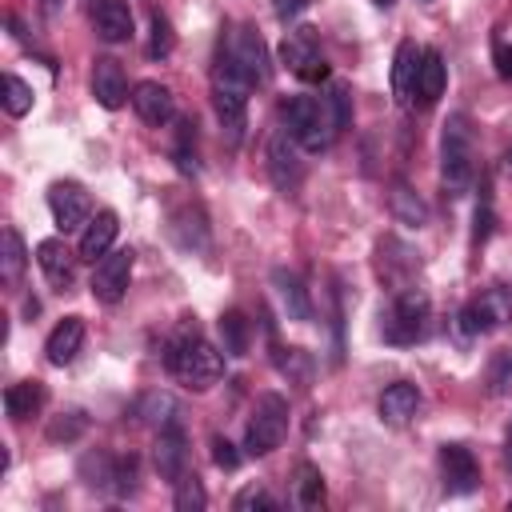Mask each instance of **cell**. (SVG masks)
<instances>
[{"mask_svg":"<svg viewBox=\"0 0 512 512\" xmlns=\"http://www.w3.org/2000/svg\"><path fill=\"white\" fill-rule=\"evenodd\" d=\"M488 388H492V396L512 392V348H500L492 356V364H488Z\"/></svg>","mask_w":512,"mask_h":512,"instance_id":"836d02e7","label":"cell"},{"mask_svg":"<svg viewBox=\"0 0 512 512\" xmlns=\"http://www.w3.org/2000/svg\"><path fill=\"white\" fill-rule=\"evenodd\" d=\"M132 108H136V116H140L144 124L164 128V124L176 116V96H172L160 80H140V84L132 88Z\"/></svg>","mask_w":512,"mask_h":512,"instance_id":"5bb4252c","label":"cell"},{"mask_svg":"<svg viewBox=\"0 0 512 512\" xmlns=\"http://www.w3.org/2000/svg\"><path fill=\"white\" fill-rule=\"evenodd\" d=\"M272 284H276V292H280V304H284L288 320H300V324L312 320V300H308V288L300 284L296 272L276 268V272H272Z\"/></svg>","mask_w":512,"mask_h":512,"instance_id":"cb8c5ba5","label":"cell"},{"mask_svg":"<svg viewBox=\"0 0 512 512\" xmlns=\"http://www.w3.org/2000/svg\"><path fill=\"white\" fill-rule=\"evenodd\" d=\"M228 56L240 64V72L252 80V88L268 80V48H264L260 32H252V28H236V32H232V48H228Z\"/></svg>","mask_w":512,"mask_h":512,"instance_id":"9a60e30c","label":"cell"},{"mask_svg":"<svg viewBox=\"0 0 512 512\" xmlns=\"http://www.w3.org/2000/svg\"><path fill=\"white\" fill-rule=\"evenodd\" d=\"M112 492H116V496H132V492H136V456H124V460H116Z\"/></svg>","mask_w":512,"mask_h":512,"instance_id":"74e56055","label":"cell"},{"mask_svg":"<svg viewBox=\"0 0 512 512\" xmlns=\"http://www.w3.org/2000/svg\"><path fill=\"white\" fill-rule=\"evenodd\" d=\"M328 104H332L336 128H348V120H352V96H348V88H344V84H332V92H328Z\"/></svg>","mask_w":512,"mask_h":512,"instance_id":"f35d334b","label":"cell"},{"mask_svg":"<svg viewBox=\"0 0 512 512\" xmlns=\"http://www.w3.org/2000/svg\"><path fill=\"white\" fill-rule=\"evenodd\" d=\"M36 264L44 268V276L64 292L68 284H72V252L64 248V240H40L36 244Z\"/></svg>","mask_w":512,"mask_h":512,"instance_id":"603a6c76","label":"cell"},{"mask_svg":"<svg viewBox=\"0 0 512 512\" xmlns=\"http://www.w3.org/2000/svg\"><path fill=\"white\" fill-rule=\"evenodd\" d=\"M40 404H44V384L40 380H20V384L4 388V412L12 420H28L32 412H40Z\"/></svg>","mask_w":512,"mask_h":512,"instance_id":"d4e9b609","label":"cell"},{"mask_svg":"<svg viewBox=\"0 0 512 512\" xmlns=\"http://www.w3.org/2000/svg\"><path fill=\"white\" fill-rule=\"evenodd\" d=\"M48 208H52V220L60 232H76L92 220V196L76 180H56L48 188Z\"/></svg>","mask_w":512,"mask_h":512,"instance_id":"30bf717a","label":"cell"},{"mask_svg":"<svg viewBox=\"0 0 512 512\" xmlns=\"http://www.w3.org/2000/svg\"><path fill=\"white\" fill-rule=\"evenodd\" d=\"M172 504H176V512H204V508H208L204 484H200L196 476L184 472V476L176 480V500H172Z\"/></svg>","mask_w":512,"mask_h":512,"instance_id":"f546056e","label":"cell"},{"mask_svg":"<svg viewBox=\"0 0 512 512\" xmlns=\"http://www.w3.org/2000/svg\"><path fill=\"white\" fill-rule=\"evenodd\" d=\"M116 232H120V220H116V212L112 208H104V212H96L88 224H84V232H80V260H104L108 252H112V244H116Z\"/></svg>","mask_w":512,"mask_h":512,"instance_id":"ac0fdd59","label":"cell"},{"mask_svg":"<svg viewBox=\"0 0 512 512\" xmlns=\"http://www.w3.org/2000/svg\"><path fill=\"white\" fill-rule=\"evenodd\" d=\"M268 172H272V184L280 192H296L300 180H304V164H300V152L292 144L288 132H276L268 140Z\"/></svg>","mask_w":512,"mask_h":512,"instance_id":"7c38bea8","label":"cell"},{"mask_svg":"<svg viewBox=\"0 0 512 512\" xmlns=\"http://www.w3.org/2000/svg\"><path fill=\"white\" fill-rule=\"evenodd\" d=\"M420 56H424V48H416V40H400L396 44V56H392V92H396L400 104H412V96H416Z\"/></svg>","mask_w":512,"mask_h":512,"instance_id":"d6986e66","label":"cell"},{"mask_svg":"<svg viewBox=\"0 0 512 512\" xmlns=\"http://www.w3.org/2000/svg\"><path fill=\"white\" fill-rule=\"evenodd\" d=\"M84 432V416L80 412H68L64 420H52L48 424V440H76Z\"/></svg>","mask_w":512,"mask_h":512,"instance_id":"ab89813d","label":"cell"},{"mask_svg":"<svg viewBox=\"0 0 512 512\" xmlns=\"http://www.w3.org/2000/svg\"><path fill=\"white\" fill-rule=\"evenodd\" d=\"M80 344H84V320H80V316H64V320L48 332V344H44L48 364H56V368L72 364L76 352H80Z\"/></svg>","mask_w":512,"mask_h":512,"instance_id":"ffe728a7","label":"cell"},{"mask_svg":"<svg viewBox=\"0 0 512 512\" xmlns=\"http://www.w3.org/2000/svg\"><path fill=\"white\" fill-rule=\"evenodd\" d=\"M472 128L468 116H448L444 136H440V180L448 188V196H464V188L472 184Z\"/></svg>","mask_w":512,"mask_h":512,"instance_id":"277c9868","label":"cell"},{"mask_svg":"<svg viewBox=\"0 0 512 512\" xmlns=\"http://www.w3.org/2000/svg\"><path fill=\"white\" fill-rule=\"evenodd\" d=\"M488 236H492V208H488V204H480V208H476V240L484 244Z\"/></svg>","mask_w":512,"mask_h":512,"instance_id":"7bdbcfd3","label":"cell"},{"mask_svg":"<svg viewBox=\"0 0 512 512\" xmlns=\"http://www.w3.org/2000/svg\"><path fill=\"white\" fill-rule=\"evenodd\" d=\"M60 4H64V0H40V8H44L48 16H56V12H60Z\"/></svg>","mask_w":512,"mask_h":512,"instance_id":"f6af8a7d","label":"cell"},{"mask_svg":"<svg viewBox=\"0 0 512 512\" xmlns=\"http://www.w3.org/2000/svg\"><path fill=\"white\" fill-rule=\"evenodd\" d=\"M276 368H280L284 376L304 380V376H308V352H304V348H280V352H276Z\"/></svg>","mask_w":512,"mask_h":512,"instance_id":"8d00e7d4","label":"cell"},{"mask_svg":"<svg viewBox=\"0 0 512 512\" xmlns=\"http://www.w3.org/2000/svg\"><path fill=\"white\" fill-rule=\"evenodd\" d=\"M132 264H136V252L132 248H112L104 260H96L92 296L100 304H120L124 292H128V280H132Z\"/></svg>","mask_w":512,"mask_h":512,"instance_id":"9c48e42d","label":"cell"},{"mask_svg":"<svg viewBox=\"0 0 512 512\" xmlns=\"http://www.w3.org/2000/svg\"><path fill=\"white\" fill-rule=\"evenodd\" d=\"M232 508L236 512H276V500H272V492L264 484H248V488L236 492Z\"/></svg>","mask_w":512,"mask_h":512,"instance_id":"d6a6232c","label":"cell"},{"mask_svg":"<svg viewBox=\"0 0 512 512\" xmlns=\"http://www.w3.org/2000/svg\"><path fill=\"white\" fill-rule=\"evenodd\" d=\"M496 68H500L504 80H512V44H500L496 48Z\"/></svg>","mask_w":512,"mask_h":512,"instance_id":"ee69618b","label":"cell"},{"mask_svg":"<svg viewBox=\"0 0 512 512\" xmlns=\"http://www.w3.org/2000/svg\"><path fill=\"white\" fill-rule=\"evenodd\" d=\"M88 12H92V24H96L100 40L120 44V40L132 36V8H128V0H88Z\"/></svg>","mask_w":512,"mask_h":512,"instance_id":"e0dca14e","label":"cell"},{"mask_svg":"<svg viewBox=\"0 0 512 512\" xmlns=\"http://www.w3.org/2000/svg\"><path fill=\"white\" fill-rule=\"evenodd\" d=\"M288 432V400L276 396V392H264L256 400V412L248 420V432H244V452L248 456H268L280 448Z\"/></svg>","mask_w":512,"mask_h":512,"instance_id":"5b68a950","label":"cell"},{"mask_svg":"<svg viewBox=\"0 0 512 512\" xmlns=\"http://www.w3.org/2000/svg\"><path fill=\"white\" fill-rule=\"evenodd\" d=\"M392 216H396L404 228H424V224H428V204H424L408 184H396V188H392Z\"/></svg>","mask_w":512,"mask_h":512,"instance_id":"484cf974","label":"cell"},{"mask_svg":"<svg viewBox=\"0 0 512 512\" xmlns=\"http://www.w3.org/2000/svg\"><path fill=\"white\" fill-rule=\"evenodd\" d=\"M416 408H420V388L408 384V380L388 384L384 396H380V416H384V424H408V420L416 416Z\"/></svg>","mask_w":512,"mask_h":512,"instance_id":"44dd1931","label":"cell"},{"mask_svg":"<svg viewBox=\"0 0 512 512\" xmlns=\"http://www.w3.org/2000/svg\"><path fill=\"white\" fill-rule=\"evenodd\" d=\"M444 84H448V68H444V56L436 48H424L420 56V76H416V100L428 108L444 96Z\"/></svg>","mask_w":512,"mask_h":512,"instance_id":"7402d4cb","label":"cell"},{"mask_svg":"<svg viewBox=\"0 0 512 512\" xmlns=\"http://www.w3.org/2000/svg\"><path fill=\"white\" fill-rule=\"evenodd\" d=\"M140 416L148 420V424H172L176 420V400L172 396H160V392H152V396H144V404H140Z\"/></svg>","mask_w":512,"mask_h":512,"instance_id":"d590c367","label":"cell"},{"mask_svg":"<svg viewBox=\"0 0 512 512\" xmlns=\"http://www.w3.org/2000/svg\"><path fill=\"white\" fill-rule=\"evenodd\" d=\"M280 60H284V68H288L292 76H300V80H308V84L328 80V64H324V56H320L316 28H308V24L284 36V44H280Z\"/></svg>","mask_w":512,"mask_h":512,"instance_id":"ba28073f","label":"cell"},{"mask_svg":"<svg viewBox=\"0 0 512 512\" xmlns=\"http://www.w3.org/2000/svg\"><path fill=\"white\" fill-rule=\"evenodd\" d=\"M372 4H392V0H372Z\"/></svg>","mask_w":512,"mask_h":512,"instance_id":"7dc6e473","label":"cell"},{"mask_svg":"<svg viewBox=\"0 0 512 512\" xmlns=\"http://www.w3.org/2000/svg\"><path fill=\"white\" fill-rule=\"evenodd\" d=\"M280 112H284L288 136L308 152H324L332 144V136L340 132L328 96H292V100H284Z\"/></svg>","mask_w":512,"mask_h":512,"instance_id":"7a4b0ae2","label":"cell"},{"mask_svg":"<svg viewBox=\"0 0 512 512\" xmlns=\"http://www.w3.org/2000/svg\"><path fill=\"white\" fill-rule=\"evenodd\" d=\"M296 504H300V508H320V504H324V476H320V468L308 464V460L296 468Z\"/></svg>","mask_w":512,"mask_h":512,"instance_id":"f1b7e54d","label":"cell"},{"mask_svg":"<svg viewBox=\"0 0 512 512\" xmlns=\"http://www.w3.org/2000/svg\"><path fill=\"white\" fill-rule=\"evenodd\" d=\"M248 336H252V324L244 312H224L220 316V340H224V356H244L248 352Z\"/></svg>","mask_w":512,"mask_h":512,"instance_id":"83f0119b","label":"cell"},{"mask_svg":"<svg viewBox=\"0 0 512 512\" xmlns=\"http://www.w3.org/2000/svg\"><path fill=\"white\" fill-rule=\"evenodd\" d=\"M508 168H512V152H508Z\"/></svg>","mask_w":512,"mask_h":512,"instance_id":"c3c4849f","label":"cell"},{"mask_svg":"<svg viewBox=\"0 0 512 512\" xmlns=\"http://www.w3.org/2000/svg\"><path fill=\"white\" fill-rule=\"evenodd\" d=\"M308 4H312V0H272V12H276L280 20H296Z\"/></svg>","mask_w":512,"mask_h":512,"instance_id":"b9f144b4","label":"cell"},{"mask_svg":"<svg viewBox=\"0 0 512 512\" xmlns=\"http://www.w3.org/2000/svg\"><path fill=\"white\" fill-rule=\"evenodd\" d=\"M4 112L8 116H24L32 112V84H24L20 76H4Z\"/></svg>","mask_w":512,"mask_h":512,"instance_id":"4dcf8cb0","label":"cell"},{"mask_svg":"<svg viewBox=\"0 0 512 512\" xmlns=\"http://www.w3.org/2000/svg\"><path fill=\"white\" fill-rule=\"evenodd\" d=\"M428 308H432V300L424 288H400V296L392 300V312L384 320V340L388 344H412L424 332Z\"/></svg>","mask_w":512,"mask_h":512,"instance_id":"52a82bcc","label":"cell"},{"mask_svg":"<svg viewBox=\"0 0 512 512\" xmlns=\"http://www.w3.org/2000/svg\"><path fill=\"white\" fill-rule=\"evenodd\" d=\"M168 368H172V376H176L184 388L204 392V388H212V384L220 380L224 356H220L204 336L188 332V336H180V340L168 348Z\"/></svg>","mask_w":512,"mask_h":512,"instance_id":"3957f363","label":"cell"},{"mask_svg":"<svg viewBox=\"0 0 512 512\" xmlns=\"http://www.w3.org/2000/svg\"><path fill=\"white\" fill-rule=\"evenodd\" d=\"M504 468H508V476H512V436H508V444H504Z\"/></svg>","mask_w":512,"mask_h":512,"instance_id":"bcb514c9","label":"cell"},{"mask_svg":"<svg viewBox=\"0 0 512 512\" xmlns=\"http://www.w3.org/2000/svg\"><path fill=\"white\" fill-rule=\"evenodd\" d=\"M248 92H252V80L240 72V64L224 52L212 68V104H216V116L228 132V144L240 140L244 132V116H248Z\"/></svg>","mask_w":512,"mask_h":512,"instance_id":"6da1fadb","label":"cell"},{"mask_svg":"<svg viewBox=\"0 0 512 512\" xmlns=\"http://www.w3.org/2000/svg\"><path fill=\"white\" fill-rule=\"evenodd\" d=\"M92 96H96V104L108 108V112H116V108L128 100V76H124L120 60L100 56V60L92 64Z\"/></svg>","mask_w":512,"mask_h":512,"instance_id":"2e32d148","label":"cell"},{"mask_svg":"<svg viewBox=\"0 0 512 512\" xmlns=\"http://www.w3.org/2000/svg\"><path fill=\"white\" fill-rule=\"evenodd\" d=\"M440 472H444V488L452 496H468L480 488V464L464 444H444L440 448Z\"/></svg>","mask_w":512,"mask_h":512,"instance_id":"8fae6325","label":"cell"},{"mask_svg":"<svg viewBox=\"0 0 512 512\" xmlns=\"http://www.w3.org/2000/svg\"><path fill=\"white\" fill-rule=\"evenodd\" d=\"M512 320V292L508 288H484L476 300L460 308V332L464 336H488Z\"/></svg>","mask_w":512,"mask_h":512,"instance_id":"8992f818","label":"cell"},{"mask_svg":"<svg viewBox=\"0 0 512 512\" xmlns=\"http://www.w3.org/2000/svg\"><path fill=\"white\" fill-rule=\"evenodd\" d=\"M24 260H28V252H24L20 232H16V228H4V232H0V276H4V284H16V280H20Z\"/></svg>","mask_w":512,"mask_h":512,"instance_id":"4316f807","label":"cell"},{"mask_svg":"<svg viewBox=\"0 0 512 512\" xmlns=\"http://www.w3.org/2000/svg\"><path fill=\"white\" fill-rule=\"evenodd\" d=\"M172 48H176L172 24L156 12V16H152V36H148V56H152V60H164V56H172Z\"/></svg>","mask_w":512,"mask_h":512,"instance_id":"e575fe53","label":"cell"},{"mask_svg":"<svg viewBox=\"0 0 512 512\" xmlns=\"http://www.w3.org/2000/svg\"><path fill=\"white\" fill-rule=\"evenodd\" d=\"M152 460H156V472H160V480L176 484V480L184 476V468H188V444H184V428H180L176 420L160 428V436H156V448H152Z\"/></svg>","mask_w":512,"mask_h":512,"instance_id":"4fadbf2b","label":"cell"},{"mask_svg":"<svg viewBox=\"0 0 512 512\" xmlns=\"http://www.w3.org/2000/svg\"><path fill=\"white\" fill-rule=\"evenodd\" d=\"M212 460H216V468H224V472L240 468V452H236V444H228L224 436L212 440Z\"/></svg>","mask_w":512,"mask_h":512,"instance_id":"60d3db41","label":"cell"},{"mask_svg":"<svg viewBox=\"0 0 512 512\" xmlns=\"http://www.w3.org/2000/svg\"><path fill=\"white\" fill-rule=\"evenodd\" d=\"M80 476H84V484H92V488H112V476H116V460H108L104 452H96V456H84V464H80Z\"/></svg>","mask_w":512,"mask_h":512,"instance_id":"1f68e13d","label":"cell"}]
</instances>
